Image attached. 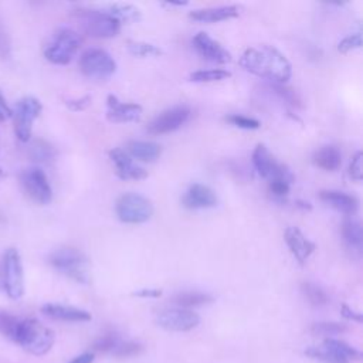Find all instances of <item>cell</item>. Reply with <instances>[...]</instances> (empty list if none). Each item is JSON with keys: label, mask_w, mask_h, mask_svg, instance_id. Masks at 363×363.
<instances>
[{"label": "cell", "mask_w": 363, "mask_h": 363, "mask_svg": "<svg viewBox=\"0 0 363 363\" xmlns=\"http://www.w3.org/2000/svg\"><path fill=\"white\" fill-rule=\"evenodd\" d=\"M319 199L335 208L336 211L346 214V216H353L357 208H359V201L354 196L347 194L345 191L339 190H320L319 191Z\"/></svg>", "instance_id": "obj_19"}, {"label": "cell", "mask_w": 363, "mask_h": 363, "mask_svg": "<svg viewBox=\"0 0 363 363\" xmlns=\"http://www.w3.org/2000/svg\"><path fill=\"white\" fill-rule=\"evenodd\" d=\"M20 322H21V318L7 313V312H0V333L4 337L16 342Z\"/></svg>", "instance_id": "obj_30"}, {"label": "cell", "mask_w": 363, "mask_h": 363, "mask_svg": "<svg viewBox=\"0 0 363 363\" xmlns=\"http://www.w3.org/2000/svg\"><path fill=\"white\" fill-rule=\"evenodd\" d=\"M312 160L318 167L326 172H333V170H337L342 164V153L336 146L326 145L319 147L313 153Z\"/></svg>", "instance_id": "obj_24"}, {"label": "cell", "mask_w": 363, "mask_h": 363, "mask_svg": "<svg viewBox=\"0 0 363 363\" xmlns=\"http://www.w3.org/2000/svg\"><path fill=\"white\" fill-rule=\"evenodd\" d=\"M340 231L346 247L352 251L360 252L363 247V230L360 221L353 217H347L343 220Z\"/></svg>", "instance_id": "obj_23"}, {"label": "cell", "mask_w": 363, "mask_h": 363, "mask_svg": "<svg viewBox=\"0 0 363 363\" xmlns=\"http://www.w3.org/2000/svg\"><path fill=\"white\" fill-rule=\"evenodd\" d=\"M9 54H10V40L6 30L0 24V57L4 58V57H9Z\"/></svg>", "instance_id": "obj_43"}, {"label": "cell", "mask_w": 363, "mask_h": 363, "mask_svg": "<svg viewBox=\"0 0 363 363\" xmlns=\"http://www.w3.org/2000/svg\"><path fill=\"white\" fill-rule=\"evenodd\" d=\"M225 121L228 123H231L233 126L235 128H240V129H258L261 126V122L255 118H250V116H245V115H238V113H233V115H228L225 116Z\"/></svg>", "instance_id": "obj_35"}, {"label": "cell", "mask_w": 363, "mask_h": 363, "mask_svg": "<svg viewBox=\"0 0 363 363\" xmlns=\"http://www.w3.org/2000/svg\"><path fill=\"white\" fill-rule=\"evenodd\" d=\"M41 312L48 318L65 322H86L92 318L91 313L85 309L62 303H45L41 306Z\"/></svg>", "instance_id": "obj_21"}, {"label": "cell", "mask_w": 363, "mask_h": 363, "mask_svg": "<svg viewBox=\"0 0 363 363\" xmlns=\"http://www.w3.org/2000/svg\"><path fill=\"white\" fill-rule=\"evenodd\" d=\"M238 14H240V7L234 6V4H228V6H217V7H206V9L191 10L189 13V17L197 23H218V21L234 18Z\"/></svg>", "instance_id": "obj_20"}, {"label": "cell", "mask_w": 363, "mask_h": 363, "mask_svg": "<svg viewBox=\"0 0 363 363\" xmlns=\"http://www.w3.org/2000/svg\"><path fill=\"white\" fill-rule=\"evenodd\" d=\"M43 109L41 102L35 96H23L17 101L13 111L14 132L20 142H28L31 139L33 123L40 116Z\"/></svg>", "instance_id": "obj_9"}, {"label": "cell", "mask_w": 363, "mask_h": 363, "mask_svg": "<svg viewBox=\"0 0 363 363\" xmlns=\"http://www.w3.org/2000/svg\"><path fill=\"white\" fill-rule=\"evenodd\" d=\"M55 149L51 143L43 139H37L30 143L28 146V156L31 157L33 162L37 163H50L55 159Z\"/></svg>", "instance_id": "obj_27"}, {"label": "cell", "mask_w": 363, "mask_h": 363, "mask_svg": "<svg viewBox=\"0 0 363 363\" xmlns=\"http://www.w3.org/2000/svg\"><path fill=\"white\" fill-rule=\"evenodd\" d=\"M362 159H363L362 152H356L354 156L352 157L350 163H349V176H350L353 180H356V182H360V180H362V176H363Z\"/></svg>", "instance_id": "obj_40"}, {"label": "cell", "mask_w": 363, "mask_h": 363, "mask_svg": "<svg viewBox=\"0 0 363 363\" xmlns=\"http://www.w3.org/2000/svg\"><path fill=\"white\" fill-rule=\"evenodd\" d=\"M81 45V37L68 27L58 28L44 47V57L57 65L68 64Z\"/></svg>", "instance_id": "obj_5"}, {"label": "cell", "mask_w": 363, "mask_h": 363, "mask_svg": "<svg viewBox=\"0 0 363 363\" xmlns=\"http://www.w3.org/2000/svg\"><path fill=\"white\" fill-rule=\"evenodd\" d=\"M81 72L92 79H106L116 71L112 55L102 48H88L79 57Z\"/></svg>", "instance_id": "obj_8"}, {"label": "cell", "mask_w": 363, "mask_h": 363, "mask_svg": "<svg viewBox=\"0 0 363 363\" xmlns=\"http://www.w3.org/2000/svg\"><path fill=\"white\" fill-rule=\"evenodd\" d=\"M128 50L135 57H159L162 50L155 44L145 43V41H128Z\"/></svg>", "instance_id": "obj_32"}, {"label": "cell", "mask_w": 363, "mask_h": 363, "mask_svg": "<svg viewBox=\"0 0 363 363\" xmlns=\"http://www.w3.org/2000/svg\"><path fill=\"white\" fill-rule=\"evenodd\" d=\"M92 362H94V353H82L74 357L69 363H92Z\"/></svg>", "instance_id": "obj_47"}, {"label": "cell", "mask_w": 363, "mask_h": 363, "mask_svg": "<svg viewBox=\"0 0 363 363\" xmlns=\"http://www.w3.org/2000/svg\"><path fill=\"white\" fill-rule=\"evenodd\" d=\"M48 262L57 271L77 282L86 284L89 281L88 259L74 247H61L54 250L48 257Z\"/></svg>", "instance_id": "obj_4"}, {"label": "cell", "mask_w": 363, "mask_h": 363, "mask_svg": "<svg viewBox=\"0 0 363 363\" xmlns=\"http://www.w3.org/2000/svg\"><path fill=\"white\" fill-rule=\"evenodd\" d=\"M274 89H275V92H277L281 98H284V99L288 101L289 104L298 105L299 99L296 98V95H295V92H294L292 89L285 88V86H282V85H279V84H274Z\"/></svg>", "instance_id": "obj_42"}, {"label": "cell", "mask_w": 363, "mask_h": 363, "mask_svg": "<svg viewBox=\"0 0 363 363\" xmlns=\"http://www.w3.org/2000/svg\"><path fill=\"white\" fill-rule=\"evenodd\" d=\"M54 332L34 318H21L20 328L16 336L17 345L31 354L43 356L48 353L54 345Z\"/></svg>", "instance_id": "obj_2"}, {"label": "cell", "mask_w": 363, "mask_h": 363, "mask_svg": "<svg viewBox=\"0 0 363 363\" xmlns=\"http://www.w3.org/2000/svg\"><path fill=\"white\" fill-rule=\"evenodd\" d=\"M125 152L132 159L152 163L156 159H159V156L162 153V146L159 143L150 142V140H129L126 143Z\"/></svg>", "instance_id": "obj_22"}, {"label": "cell", "mask_w": 363, "mask_h": 363, "mask_svg": "<svg viewBox=\"0 0 363 363\" xmlns=\"http://www.w3.org/2000/svg\"><path fill=\"white\" fill-rule=\"evenodd\" d=\"M156 322L166 330L187 332L200 323V316L190 309L174 308L159 312L156 316Z\"/></svg>", "instance_id": "obj_13"}, {"label": "cell", "mask_w": 363, "mask_h": 363, "mask_svg": "<svg viewBox=\"0 0 363 363\" xmlns=\"http://www.w3.org/2000/svg\"><path fill=\"white\" fill-rule=\"evenodd\" d=\"M252 164L257 173L261 177L267 179L268 182L271 180H285L288 183L294 182V174L289 170V167L278 162L267 149V146L262 143H258L252 152Z\"/></svg>", "instance_id": "obj_10"}, {"label": "cell", "mask_w": 363, "mask_h": 363, "mask_svg": "<svg viewBox=\"0 0 363 363\" xmlns=\"http://www.w3.org/2000/svg\"><path fill=\"white\" fill-rule=\"evenodd\" d=\"M346 326L343 323H337V322H316L311 326V332L313 335H325V336H330V335H339L346 332Z\"/></svg>", "instance_id": "obj_33"}, {"label": "cell", "mask_w": 363, "mask_h": 363, "mask_svg": "<svg viewBox=\"0 0 363 363\" xmlns=\"http://www.w3.org/2000/svg\"><path fill=\"white\" fill-rule=\"evenodd\" d=\"M231 74L227 69H199L190 74L191 82H216L227 79Z\"/></svg>", "instance_id": "obj_31"}, {"label": "cell", "mask_w": 363, "mask_h": 363, "mask_svg": "<svg viewBox=\"0 0 363 363\" xmlns=\"http://www.w3.org/2000/svg\"><path fill=\"white\" fill-rule=\"evenodd\" d=\"M193 45L200 57L216 64H225L231 61V54L207 33L200 31L193 37Z\"/></svg>", "instance_id": "obj_14"}, {"label": "cell", "mask_w": 363, "mask_h": 363, "mask_svg": "<svg viewBox=\"0 0 363 363\" xmlns=\"http://www.w3.org/2000/svg\"><path fill=\"white\" fill-rule=\"evenodd\" d=\"M109 159L115 166V173L122 180H142L147 177V172L138 166L133 159L121 147L109 150Z\"/></svg>", "instance_id": "obj_15"}, {"label": "cell", "mask_w": 363, "mask_h": 363, "mask_svg": "<svg viewBox=\"0 0 363 363\" xmlns=\"http://www.w3.org/2000/svg\"><path fill=\"white\" fill-rule=\"evenodd\" d=\"M342 315L347 319H352V320H356V322H362V315L356 311H353L350 306L347 305H342Z\"/></svg>", "instance_id": "obj_46"}, {"label": "cell", "mask_w": 363, "mask_h": 363, "mask_svg": "<svg viewBox=\"0 0 363 363\" xmlns=\"http://www.w3.org/2000/svg\"><path fill=\"white\" fill-rule=\"evenodd\" d=\"M108 112L106 118L113 123L135 122L142 115V106L135 102H121L115 95L109 94L106 98Z\"/></svg>", "instance_id": "obj_17"}, {"label": "cell", "mask_w": 363, "mask_h": 363, "mask_svg": "<svg viewBox=\"0 0 363 363\" xmlns=\"http://www.w3.org/2000/svg\"><path fill=\"white\" fill-rule=\"evenodd\" d=\"M133 295L139 296V298H159V296H162V289L143 288V289H139V291L133 292Z\"/></svg>", "instance_id": "obj_45"}, {"label": "cell", "mask_w": 363, "mask_h": 363, "mask_svg": "<svg viewBox=\"0 0 363 363\" xmlns=\"http://www.w3.org/2000/svg\"><path fill=\"white\" fill-rule=\"evenodd\" d=\"M142 350H143V346L140 343L125 342V343H119L112 353L116 357H132V356H138Z\"/></svg>", "instance_id": "obj_37"}, {"label": "cell", "mask_w": 363, "mask_h": 363, "mask_svg": "<svg viewBox=\"0 0 363 363\" xmlns=\"http://www.w3.org/2000/svg\"><path fill=\"white\" fill-rule=\"evenodd\" d=\"M291 190V183L285 180H271L268 182V191L275 197V199H284L289 194Z\"/></svg>", "instance_id": "obj_39"}, {"label": "cell", "mask_w": 363, "mask_h": 363, "mask_svg": "<svg viewBox=\"0 0 363 363\" xmlns=\"http://www.w3.org/2000/svg\"><path fill=\"white\" fill-rule=\"evenodd\" d=\"M119 343V336L115 332H106L105 335L95 340L94 349L96 352H113Z\"/></svg>", "instance_id": "obj_34"}, {"label": "cell", "mask_w": 363, "mask_h": 363, "mask_svg": "<svg viewBox=\"0 0 363 363\" xmlns=\"http://www.w3.org/2000/svg\"><path fill=\"white\" fill-rule=\"evenodd\" d=\"M322 347L326 349L328 352H330L336 359H339L343 363H349L350 360H359L362 357L359 350H356L353 346H350L346 342L339 340V339L326 337L323 340Z\"/></svg>", "instance_id": "obj_25"}, {"label": "cell", "mask_w": 363, "mask_h": 363, "mask_svg": "<svg viewBox=\"0 0 363 363\" xmlns=\"http://www.w3.org/2000/svg\"><path fill=\"white\" fill-rule=\"evenodd\" d=\"M91 101H92V98L89 95H85V96H81V98H77V99L67 101V106L71 111L78 112V111H84L85 108H88L91 105Z\"/></svg>", "instance_id": "obj_41"}, {"label": "cell", "mask_w": 363, "mask_h": 363, "mask_svg": "<svg viewBox=\"0 0 363 363\" xmlns=\"http://www.w3.org/2000/svg\"><path fill=\"white\" fill-rule=\"evenodd\" d=\"M115 213L122 223L142 224L153 214L152 201L139 193H123L115 203Z\"/></svg>", "instance_id": "obj_7"}, {"label": "cell", "mask_w": 363, "mask_h": 363, "mask_svg": "<svg viewBox=\"0 0 363 363\" xmlns=\"http://www.w3.org/2000/svg\"><path fill=\"white\" fill-rule=\"evenodd\" d=\"M4 177V172H3V169L0 167V180Z\"/></svg>", "instance_id": "obj_48"}, {"label": "cell", "mask_w": 363, "mask_h": 363, "mask_svg": "<svg viewBox=\"0 0 363 363\" xmlns=\"http://www.w3.org/2000/svg\"><path fill=\"white\" fill-rule=\"evenodd\" d=\"M362 47V33H353L347 37H345L343 40H340V43L337 44V51L340 54H347L350 51L359 50Z\"/></svg>", "instance_id": "obj_36"}, {"label": "cell", "mask_w": 363, "mask_h": 363, "mask_svg": "<svg viewBox=\"0 0 363 363\" xmlns=\"http://www.w3.org/2000/svg\"><path fill=\"white\" fill-rule=\"evenodd\" d=\"M190 113H191V111L187 105L172 106V108L160 112L157 116H155L149 122L146 130H147V133L155 135V136L174 132L189 121Z\"/></svg>", "instance_id": "obj_12"}, {"label": "cell", "mask_w": 363, "mask_h": 363, "mask_svg": "<svg viewBox=\"0 0 363 363\" xmlns=\"http://www.w3.org/2000/svg\"><path fill=\"white\" fill-rule=\"evenodd\" d=\"M305 354L311 356L312 359L320 360L322 363H343V362H340L339 359H336L330 352H328L326 349H323L322 346H320V347H318V346L309 347V349L305 350Z\"/></svg>", "instance_id": "obj_38"}, {"label": "cell", "mask_w": 363, "mask_h": 363, "mask_svg": "<svg viewBox=\"0 0 363 363\" xmlns=\"http://www.w3.org/2000/svg\"><path fill=\"white\" fill-rule=\"evenodd\" d=\"M108 13L113 16L121 24L122 23H135L142 17L140 10L129 3H113L108 6Z\"/></svg>", "instance_id": "obj_26"}, {"label": "cell", "mask_w": 363, "mask_h": 363, "mask_svg": "<svg viewBox=\"0 0 363 363\" xmlns=\"http://www.w3.org/2000/svg\"><path fill=\"white\" fill-rule=\"evenodd\" d=\"M240 65L261 78H267L274 84H285L292 75L289 60L275 47L262 44L247 48L240 57Z\"/></svg>", "instance_id": "obj_1"}, {"label": "cell", "mask_w": 363, "mask_h": 363, "mask_svg": "<svg viewBox=\"0 0 363 363\" xmlns=\"http://www.w3.org/2000/svg\"><path fill=\"white\" fill-rule=\"evenodd\" d=\"M0 282L11 299H20L24 295V272L20 252L16 248H7L0 262Z\"/></svg>", "instance_id": "obj_6"}, {"label": "cell", "mask_w": 363, "mask_h": 363, "mask_svg": "<svg viewBox=\"0 0 363 363\" xmlns=\"http://www.w3.org/2000/svg\"><path fill=\"white\" fill-rule=\"evenodd\" d=\"M301 289L306 301L313 306H323L329 302V298L325 289L315 282H302Z\"/></svg>", "instance_id": "obj_29"}, {"label": "cell", "mask_w": 363, "mask_h": 363, "mask_svg": "<svg viewBox=\"0 0 363 363\" xmlns=\"http://www.w3.org/2000/svg\"><path fill=\"white\" fill-rule=\"evenodd\" d=\"M21 186L26 194L37 204H48L52 199V190L45 173L40 167L24 169L20 174Z\"/></svg>", "instance_id": "obj_11"}, {"label": "cell", "mask_w": 363, "mask_h": 363, "mask_svg": "<svg viewBox=\"0 0 363 363\" xmlns=\"http://www.w3.org/2000/svg\"><path fill=\"white\" fill-rule=\"evenodd\" d=\"M284 240L289 252L295 257V259L299 264H305L316 248L315 242L306 238V235L298 227H294V225L285 230Z\"/></svg>", "instance_id": "obj_16"}, {"label": "cell", "mask_w": 363, "mask_h": 363, "mask_svg": "<svg viewBox=\"0 0 363 363\" xmlns=\"http://www.w3.org/2000/svg\"><path fill=\"white\" fill-rule=\"evenodd\" d=\"M10 118H13V109L7 105L6 98L3 96V94L0 91V122H4Z\"/></svg>", "instance_id": "obj_44"}, {"label": "cell", "mask_w": 363, "mask_h": 363, "mask_svg": "<svg viewBox=\"0 0 363 363\" xmlns=\"http://www.w3.org/2000/svg\"><path fill=\"white\" fill-rule=\"evenodd\" d=\"M177 306L182 308H191V306H200V305H206L213 302V296L204 292H199V291H184V292H179L173 296L172 299Z\"/></svg>", "instance_id": "obj_28"}, {"label": "cell", "mask_w": 363, "mask_h": 363, "mask_svg": "<svg viewBox=\"0 0 363 363\" xmlns=\"http://www.w3.org/2000/svg\"><path fill=\"white\" fill-rule=\"evenodd\" d=\"M182 204L189 210H204L216 207L217 196L214 190L201 183H193L184 193Z\"/></svg>", "instance_id": "obj_18"}, {"label": "cell", "mask_w": 363, "mask_h": 363, "mask_svg": "<svg viewBox=\"0 0 363 363\" xmlns=\"http://www.w3.org/2000/svg\"><path fill=\"white\" fill-rule=\"evenodd\" d=\"M74 18L81 30L92 38H112L121 31V23L108 11L95 9H75Z\"/></svg>", "instance_id": "obj_3"}]
</instances>
